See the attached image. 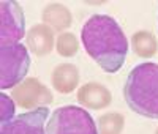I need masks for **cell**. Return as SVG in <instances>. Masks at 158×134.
<instances>
[{
  "mask_svg": "<svg viewBox=\"0 0 158 134\" xmlns=\"http://www.w3.org/2000/svg\"><path fill=\"white\" fill-rule=\"evenodd\" d=\"M81 39L87 54L106 73L122 68L128 52V41L117 21L108 14L90 16L81 30Z\"/></svg>",
  "mask_w": 158,
  "mask_h": 134,
  "instance_id": "6da1fadb",
  "label": "cell"
},
{
  "mask_svg": "<svg viewBox=\"0 0 158 134\" xmlns=\"http://www.w3.org/2000/svg\"><path fill=\"white\" fill-rule=\"evenodd\" d=\"M123 96L133 112L158 118V65L150 62L136 65L127 77Z\"/></svg>",
  "mask_w": 158,
  "mask_h": 134,
  "instance_id": "7a4b0ae2",
  "label": "cell"
},
{
  "mask_svg": "<svg viewBox=\"0 0 158 134\" xmlns=\"http://www.w3.org/2000/svg\"><path fill=\"white\" fill-rule=\"evenodd\" d=\"M46 134H98L90 114L77 106H63L52 112Z\"/></svg>",
  "mask_w": 158,
  "mask_h": 134,
  "instance_id": "3957f363",
  "label": "cell"
},
{
  "mask_svg": "<svg viewBox=\"0 0 158 134\" xmlns=\"http://www.w3.org/2000/svg\"><path fill=\"white\" fill-rule=\"evenodd\" d=\"M0 63H2L0 87L3 90L18 87L30 68V57L27 47L22 44L0 47Z\"/></svg>",
  "mask_w": 158,
  "mask_h": 134,
  "instance_id": "277c9868",
  "label": "cell"
},
{
  "mask_svg": "<svg viewBox=\"0 0 158 134\" xmlns=\"http://www.w3.org/2000/svg\"><path fill=\"white\" fill-rule=\"evenodd\" d=\"M0 43L2 47L19 44L25 35V22L22 8L15 0H3L0 3Z\"/></svg>",
  "mask_w": 158,
  "mask_h": 134,
  "instance_id": "5b68a950",
  "label": "cell"
},
{
  "mask_svg": "<svg viewBox=\"0 0 158 134\" xmlns=\"http://www.w3.org/2000/svg\"><path fill=\"white\" fill-rule=\"evenodd\" d=\"M15 103H18L22 109H38V107H46L52 103V93L51 90L40 82L36 77H27L22 82L13 88L11 93Z\"/></svg>",
  "mask_w": 158,
  "mask_h": 134,
  "instance_id": "8992f818",
  "label": "cell"
},
{
  "mask_svg": "<svg viewBox=\"0 0 158 134\" xmlns=\"http://www.w3.org/2000/svg\"><path fill=\"white\" fill-rule=\"evenodd\" d=\"M49 109L38 107L15 117L11 122L2 125L0 134H46L44 123L48 120Z\"/></svg>",
  "mask_w": 158,
  "mask_h": 134,
  "instance_id": "52a82bcc",
  "label": "cell"
},
{
  "mask_svg": "<svg viewBox=\"0 0 158 134\" xmlns=\"http://www.w3.org/2000/svg\"><path fill=\"white\" fill-rule=\"evenodd\" d=\"M77 101L87 109H104L112 101L111 91L98 82H89L77 90Z\"/></svg>",
  "mask_w": 158,
  "mask_h": 134,
  "instance_id": "ba28073f",
  "label": "cell"
},
{
  "mask_svg": "<svg viewBox=\"0 0 158 134\" xmlns=\"http://www.w3.org/2000/svg\"><path fill=\"white\" fill-rule=\"evenodd\" d=\"M29 49L35 54L36 57H43L52 51L54 47V33L52 29L46 24L33 25L25 35Z\"/></svg>",
  "mask_w": 158,
  "mask_h": 134,
  "instance_id": "9c48e42d",
  "label": "cell"
},
{
  "mask_svg": "<svg viewBox=\"0 0 158 134\" xmlns=\"http://www.w3.org/2000/svg\"><path fill=\"white\" fill-rule=\"evenodd\" d=\"M51 82L59 93H71L79 84V71L73 63H60L52 71Z\"/></svg>",
  "mask_w": 158,
  "mask_h": 134,
  "instance_id": "30bf717a",
  "label": "cell"
},
{
  "mask_svg": "<svg viewBox=\"0 0 158 134\" xmlns=\"http://www.w3.org/2000/svg\"><path fill=\"white\" fill-rule=\"evenodd\" d=\"M43 21L46 25H49L51 29H54L57 32L65 30L71 25V13L70 10L62 5V3H49L43 10Z\"/></svg>",
  "mask_w": 158,
  "mask_h": 134,
  "instance_id": "8fae6325",
  "label": "cell"
},
{
  "mask_svg": "<svg viewBox=\"0 0 158 134\" xmlns=\"http://www.w3.org/2000/svg\"><path fill=\"white\" fill-rule=\"evenodd\" d=\"M131 41H133L135 52L138 54L139 57L149 59V57H153L156 54L158 44H156V39H155L152 32H144V30L138 32V33L133 35Z\"/></svg>",
  "mask_w": 158,
  "mask_h": 134,
  "instance_id": "7c38bea8",
  "label": "cell"
},
{
  "mask_svg": "<svg viewBox=\"0 0 158 134\" xmlns=\"http://www.w3.org/2000/svg\"><path fill=\"white\" fill-rule=\"evenodd\" d=\"M125 118L117 114V112H109L100 117L98 120V134H120L123 129Z\"/></svg>",
  "mask_w": 158,
  "mask_h": 134,
  "instance_id": "4fadbf2b",
  "label": "cell"
},
{
  "mask_svg": "<svg viewBox=\"0 0 158 134\" xmlns=\"http://www.w3.org/2000/svg\"><path fill=\"white\" fill-rule=\"evenodd\" d=\"M56 49L62 57H73L79 51V41L73 33L65 32V33L59 35L57 43H56Z\"/></svg>",
  "mask_w": 158,
  "mask_h": 134,
  "instance_id": "5bb4252c",
  "label": "cell"
},
{
  "mask_svg": "<svg viewBox=\"0 0 158 134\" xmlns=\"http://www.w3.org/2000/svg\"><path fill=\"white\" fill-rule=\"evenodd\" d=\"M0 104H2V111H0V120H2V125L11 122L15 118V111H16V106H15V99L10 98L8 95L2 93L0 95Z\"/></svg>",
  "mask_w": 158,
  "mask_h": 134,
  "instance_id": "9a60e30c",
  "label": "cell"
},
{
  "mask_svg": "<svg viewBox=\"0 0 158 134\" xmlns=\"http://www.w3.org/2000/svg\"><path fill=\"white\" fill-rule=\"evenodd\" d=\"M155 134H158V128H156V132H155Z\"/></svg>",
  "mask_w": 158,
  "mask_h": 134,
  "instance_id": "2e32d148",
  "label": "cell"
}]
</instances>
